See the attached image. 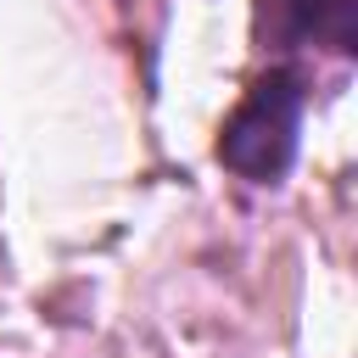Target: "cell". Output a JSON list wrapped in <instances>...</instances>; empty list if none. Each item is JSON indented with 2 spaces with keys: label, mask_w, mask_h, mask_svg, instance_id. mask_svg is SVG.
I'll use <instances>...</instances> for the list:
<instances>
[{
  "label": "cell",
  "mask_w": 358,
  "mask_h": 358,
  "mask_svg": "<svg viewBox=\"0 0 358 358\" xmlns=\"http://www.w3.org/2000/svg\"><path fill=\"white\" fill-rule=\"evenodd\" d=\"M302 112H308V73L296 62L257 73L218 129V162L246 185H280L302 145Z\"/></svg>",
  "instance_id": "cell-1"
},
{
  "label": "cell",
  "mask_w": 358,
  "mask_h": 358,
  "mask_svg": "<svg viewBox=\"0 0 358 358\" xmlns=\"http://www.w3.org/2000/svg\"><path fill=\"white\" fill-rule=\"evenodd\" d=\"M252 34L263 50L291 56V50H358V0H257Z\"/></svg>",
  "instance_id": "cell-2"
}]
</instances>
